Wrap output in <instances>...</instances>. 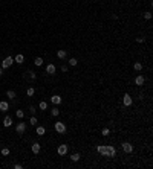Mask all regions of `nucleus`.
I'll list each match as a JSON object with an SVG mask.
<instances>
[{"mask_svg":"<svg viewBox=\"0 0 153 169\" xmlns=\"http://www.w3.org/2000/svg\"><path fill=\"white\" fill-rule=\"evenodd\" d=\"M35 78H37V75H35L34 72H31V79H35Z\"/></svg>","mask_w":153,"mask_h":169,"instance_id":"32","label":"nucleus"},{"mask_svg":"<svg viewBox=\"0 0 153 169\" xmlns=\"http://www.w3.org/2000/svg\"><path fill=\"white\" fill-rule=\"evenodd\" d=\"M122 104L126 105V107H130V105H132V96H130L129 93L124 94V98H122Z\"/></svg>","mask_w":153,"mask_h":169,"instance_id":"3","label":"nucleus"},{"mask_svg":"<svg viewBox=\"0 0 153 169\" xmlns=\"http://www.w3.org/2000/svg\"><path fill=\"white\" fill-rule=\"evenodd\" d=\"M144 18H146V20H150V18H152V14H150V12H146V14H144Z\"/></svg>","mask_w":153,"mask_h":169,"instance_id":"30","label":"nucleus"},{"mask_svg":"<svg viewBox=\"0 0 153 169\" xmlns=\"http://www.w3.org/2000/svg\"><path fill=\"white\" fill-rule=\"evenodd\" d=\"M77 63H78V61L75 58H71V61H69V64H71V65H77Z\"/></svg>","mask_w":153,"mask_h":169,"instance_id":"29","label":"nucleus"},{"mask_svg":"<svg viewBox=\"0 0 153 169\" xmlns=\"http://www.w3.org/2000/svg\"><path fill=\"white\" fill-rule=\"evenodd\" d=\"M23 61H24V56L22 55V53H18V55L15 56V58H14V63H18V64H22Z\"/></svg>","mask_w":153,"mask_h":169,"instance_id":"14","label":"nucleus"},{"mask_svg":"<svg viewBox=\"0 0 153 169\" xmlns=\"http://www.w3.org/2000/svg\"><path fill=\"white\" fill-rule=\"evenodd\" d=\"M6 96L9 98V99H14V98H15V92H14V90H8Z\"/></svg>","mask_w":153,"mask_h":169,"instance_id":"17","label":"nucleus"},{"mask_svg":"<svg viewBox=\"0 0 153 169\" xmlns=\"http://www.w3.org/2000/svg\"><path fill=\"white\" fill-rule=\"evenodd\" d=\"M51 113H52V116H58V113H60V110H58V108H54V110L51 111Z\"/></svg>","mask_w":153,"mask_h":169,"instance_id":"27","label":"nucleus"},{"mask_svg":"<svg viewBox=\"0 0 153 169\" xmlns=\"http://www.w3.org/2000/svg\"><path fill=\"white\" fill-rule=\"evenodd\" d=\"M0 75H2V67H0Z\"/></svg>","mask_w":153,"mask_h":169,"instance_id":"34","label":"nucleus"},{"mask_svg":"<svg viewBox=\"0 0 153 169\" xmlns=\"http://www.w3.org/2000/svg\"><path fill=\"white\" fill-rule=\"evenodd\" d=\"M44 133H46V130H44L43 126H37V134L38 136H43Z\"/></svg>","mask_w":153,"mask_h":169,"instance_id":"18","label":"nucleus"},{"mask_svg":"<svg viewBox=\"0 0 153 169\" xmlns=\"http://www.w3.org/2000/svg\"><path fill=\"white\" fill-rule=\"evenodd\" d=\"M71 160H72V162H78V160H80V154H72Z\"/></svg>","mask_w":153,"mask_h":169,"instance_id":"22","label":"nucleus"},{"mask_svg":"<svg viewBox=\"0 0 153 169\" xmlns=\"http://www.w3.org/2000/svg\"><path fill=\"white\" fill-rule=\"evenodd\" d=\"M133 69L136 70V72H139V70H142V64H141V63H136V64L133 65Z\"/></svg>","mask_w":153,"mask_h":169,"instance_id":"21","label":"nucleus"},{"mask_svg":"<svg viewBox=\"0 0 153 169\" xmlns=\"http://www.w3.org/2000/svg\"><path fill=\"white\" fill-rule=\"evenodd\" d=\"M57 56H58L60 60H64V58H66V50H63V49H60V50L57 52Z\"/></svg>","mask_w":153,"mask_h":169,"instance_id":"16","label":"nucleus"},{"mask_svg":"<svg viewBox=\"0 0 153 169\" xmlns=\"http://www.w3.org/2000/svg\"><path fill=\"white\" fill-rule=\"evenodd\" d=\"M38 107H40V110H48V104H46V102H44V101H41Z\"/></svg>","mask_w":153,"mask_h":169,"instance_id":"20","label":"nucleus"},{"mask_svg":"<svg viewBox=\"0 0 153 169\" xmlns=\"http://www.w3.org/2000/svg\"><path fill=\"white\" fill-rule=\"evenodd\" d=\"M103 136H109L110 134V131H109V128H104V130H103V133H101Z\"/></svg>","mask_w":153,"mask_h":169,"instance_id":"28","label":"nucleus"},{"mask_svg":"<svg viewBox=\"0 0 153 169\" xmlns=\"http://www.w3.org/2000/svg\"><path fill=\"white\" fill-rule=\"evenodd\" d=\"M15 131H17L18 134H23L24 131H26V123H24V122H20L18 125L15 126Z\"/></svg>","mask_w":153,"mask_h":169,"instance_id":"2","label":"nucleus"},{"mask_svg":"<svg viewBox=\"0 0 153 169\" xmlns=\"http://www.w3.org/2000/svg\"><path fill=\"white\" fill-rule=\"evenodd\" d=\"M11 125H12V119L11 116H6L5 120H3V126H11Z\"/></svg>","mask_w":153,"mask_h":169,"instance_id":"12","label":"nucleus"},{"mask_svg":"<svg viewBox=\"0 0 153 169\" xmlns=\"http://www.w3.org/2000/svg\"><path fill=\"white\" fill-rule=\"evenodd\" d=\"M34 63H35V65H41V64H43V60H41V58H35Z\"/></svg>","mask_w":153,"mask_h":169,"instance_id":"25","label":"nucleus"},{"mask_svg":"<svg viewBox=\"0 0 153 169\" xmlns=\"http://www.w3.org/2000/svg\"><path fill=\"white\" fill-rule=\"evenodd\" d=\"M55 131H57V133H64V131H66V125L63 122H57L55 123Z\"/></svg>","mask_w":153,"mask_h":169,"instance_id":"4","label":"nucleus"},{"mask_svg":"<svg viewBox=\"0 0 153 169\" xmlns=\"http://www.w3.org/2000/svg\"><path fill=\"white\" fill-rule=\"evenodd\" d=\"M66 152H67V146H66V145H60L58 146V154L60 155H66Z\"/></svg>","mask_w":153,"mask_h":169,"instance_id":"8","label":"nucleus"},{"mask_svg":"<svg viewBox=\"0 0 153 169\" xmlns=\"http://www.w3.org/2000/svg\"><path fill=\"white\" fill-rule=\"evenodd\" d=\"M46 72L49 73V75H54V73H55V65H54V64H48Z\"/></svg>","mask_w":153,"mask_h":169,"instance_id":"11","label":"nucleus"},{"mask_svg":"<svg viewBox=\"0 0 153 169\" xmlns=\"http://www.w3.org/2000/svg\"><path fill=\"white\" fill-rule=\"evenodd\" d=\"M97 151L100 152V154H103V155H107V146H104V145H100L97 148Z\"/></svg>","mask_w":153,"mask_h":169,"instance_id":"7","label":"nucleus"},{"mask_svg":"<svg viewBox=\"0 0 153 169\" xmlns=\"http://www.w3.org/2000/svg\"><path fill=\"white\" fill-rule=\"evenodd\" d=\"M12 63H14V58H11V56H6V58L2 61V69H8V67H11Z\"/></svg>","mask_w":153,"mask_h":169,"instance_id":"1","label":"nucleus"},{"mask_svg":"<svg viewBox=\"0 0 153 169\" xmlns=\"http://www.w3.org/2000/svg\"><path fill=\"white\" fill-rule=\"evenodd\" d=\"M136 41H138V43H144V38H142V37H138Z\"/></svg>","mask_w":153,"mask_h":169,"instance_id":"31","label":"nucleus"},{"mask_svg":"<svg viewBox=\"0 0 153 169\" xmlns=\"http://www.w3.org/2000/svg\"><path fill=\"white\" fill-rule=\"evenodd\" d=\"M135 84H136V85H142V84H144V76H142V75L136 76V79H135Z\"/></svg>","mask_w":153,"mask_h":169,"instance_id":"15","label":"nucleus"},{"mask_svg":"<svg viewBox=\"0 0 153 169\" xmlns=\"http://www.w3.org/2000/svg\"><path fill=\"white\" fill-rule=\"evenodd\" d=\"M115 154H116L115 148L113 146H107V155H109V157H115Z\"/></svg>","mask_w":153,"mask_h":169,"instance_id":"10","label":"nucleus"},{"mask_svg":"<svg viewBox=\"0 0 153 169\" xmlns=\"http://www.w3.org/2000/svg\"><path fill=\"white\" fill-rule=\"evenodd\" d=\"M31 149H32V152H34V154H38L40 152V143H32V146H31Z\"/></svg>","mask_w":153,"mask_h":169,"instance_id":"9","label":"nucleus"},{"mask_svg":"<svg viewBox=\"0 0 153 169\" xmlns=\"http://www.w3.org/2000/svg\"><path fill=\"white\" fill-rule=\"evenodd\" d=\"M51 102H52V104H55V105H60L61 104V98L58 96V94H54V96L51 98Z\"/></svg>","mask_w":153,"mask_h":169,"instance_id":"6","label":"nucleus"},{"mask_svg":"<svg viewBox=\"0 0 153 169\" xmlns=\"http://www.w3.org/2000/svg\"><path fill=\"white\" fill-rule=\"evenodd\" d=\"M8 108H9L8 102H5V101H2V102H0V111H8Z\"/></svg>","mask_w":153,"mask_h":169,"instance_id":"13","label":"nucleus"},{"mask_svg":"<svg viewBox=\"0 0 153 169\" xmlns=\"http://www.w3.org/2000/svg\"><path fill=\"white\" fill-rule=\"evenodd\" d=\"M2 155H9V148H3V149H2Z\"/></svg>","mask_w":153,"mask_h":169,"instance_id":"26","label":"nucleus"},{"mask_svg":"<svg viewBox=\"0 0 153 169\" xmlns=\"http://www.w3.org/2000/svg\"><path fill=\"white\" fill-rule=\"evenodd\" d=\"M29 122H31V125H37V122H38V120H37L35 116H32V117L29 119Z\"/></svg>","mask_w":153,"mask_h":169,"instance_id":"24","label":"nucleus"},{"mask_svg":"<svg viewBox=\"0 0 153 169\" xmlns=\"http://www.w3.org/2000/svg\"><path fill=\"white\" fill-rule=\"evenodd\" d=\"M121 146H122L124 152H132V151H133V146H132V143H129V142H124Z\"/></svg>","mask_w":153,"mask_h":169,"instance_id":"5","label":"nucleus"},{"mask_svg":"<svg viewBox=\"0 0 153 169\" xmlns=\"http://www.w3.org/2000/svg\"><path fill=\"white\" fill-rule=\"evenodd\" d=\"M34 93H35V88L34 87H29V88H28V92H26L28 96H34Z\"/></svg>","mask_w":153,"mask_h":169,"instance_id":"19","label":"nucleus"},{"mask_svg":"<svg viewBox=\"0 0 153 169\" xmlns=\"http://www.w3.org/2000/svg\"><path fill=\"white\" fill-rule=\"evenodd\" d=\"M15 114H17V117H18V119H23V116H24V113H23L22 110H17V113H15Z\"/></svg>","mask_w":153,"mask_h":169,"instance_id":"23","label":"nucleus"},{"mask_svg":"<svg viewBox=\"0 0 153 169\" xmlns=\"http://www.w3.org/2000/svg\"><path fill=\"white\" fill-rule=\"evenodd\" d=\"M14 168H15V169H22V164L17 163V164H14Z\"/></svg>","mask_w":153,"mask_h":169,"instance_id":"33","label":"nucleus"}]
</instances>
